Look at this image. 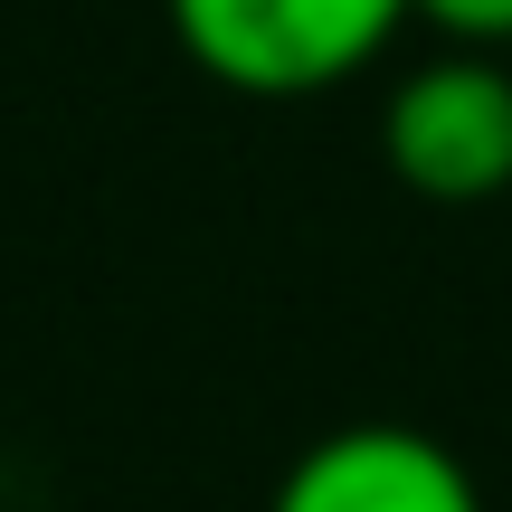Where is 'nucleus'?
<instances>
[{
  "mask_svg": "<svg viewBox=\"0 0 512 512\" xmlns=\"http://www.w3.org/2000/svg\"><path fill=\"white\" fill-rule=\"evenodd\" d=\"M162 19L209 86L256 105H304L399 48L408 0H162Z\"/></svg>",
  "mask_w": 512,
  "mask_h": 512,
  "instance_id": "obj_1",
  "label": "nucleus"
},
{
  "mask_svg": "<svg viewBox=\"0 0 512 512\" xmlns=\"http://www.w3.org/2000/svg\"><path fill=\"white\" fill-rule=\"evenodd\" d=\"M380 171L427 209H484L512 190V67L437 48L380 95Z\"/></svg>",
  "mask_w": 512,
  "mask_h": 512,
  "instance_id": "obj_2",
  "label": "nucleus"
},
{
  "mask_svg": "<svg viewBox=\"0 0 512 512\" xmlns=\"http://www.w3.org/2000/svg\"><path fill=\"white\" fill-rule=\"evenodd\" d=\"M266 512H484L475 465L446 437L408 418H351L323 427L304 456L275 475Z\"/></svg>",
  "mask_w": 512,
  "mask_h": 512,
  "instance_id": "obj_3",
  "label": "nucleus"
},
{
  "mask_svg": "<svg viewBox=\"0 0 512 512\" xmlns=\"http://www.w3.org/2000/svg\"><path fill=\"white\" fill-rule=\"evenodd\" d=\"M408 19L437 29L446 48H484V57L512 48V0H408Z\"/></svg>",
  "mask_w": 512,
  "mask_h": 512,
  "instance_id": "obj_4",
  "label": "nucleus"
}]
</instances>
